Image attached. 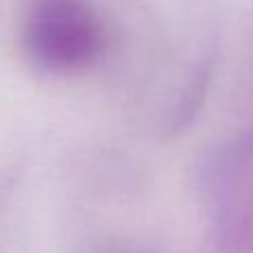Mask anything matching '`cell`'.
Returning a JSON list of instances; mask_svg holds the SVG:
<instances>
[{"instance_id": "6da1fadb", "label": "cell", "mask_w": 253, "mask_h": 253, "mask_svg": "<svg viewBox=\"0 0 253 253\" xmlns=\"http://www.w3.org/2000/svg\"><path fill=\"white\" fill-rule=\"evenodd\" d=\"M27 49L49 71L83 69L102 49V27L83 0H40L27 22Z\"/></svg>"}]
</instances>
